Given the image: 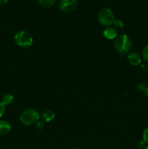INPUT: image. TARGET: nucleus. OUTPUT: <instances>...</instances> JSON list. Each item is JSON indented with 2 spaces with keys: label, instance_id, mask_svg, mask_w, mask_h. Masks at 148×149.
Here are the masks:
<instances>
[{
  "label": "nucleus",
  "instance_id": "f257e3e1",
  "mask_svg": "<svg viewBox=\"0 0 148 149\" xmlns=\"http://www.w3.org/2000/svg\"><path fill=\"white\" fill-rule=\"evenodd\" d=\"M114 45L116 51L118 53H120V55H125L131 49V39L128 35L123 34L116 39Z\"/></svg>",
  "mask_w": 148,
  "mask_h": 149
},
{
  "label": "nucleus",
  "instance_id": "f03ea898",
  "mask_svg": "<svg viewBox=\"0 0 148 149\" xmlns=\"http://www.w3.org/2000/svg\"><path fill=\"white\" fill-rule=\"evenodd\" d=\"M39 113L33 109H28L21 113L20 120L24 125H32L36 124L39 120Z\"/></svg>",
  "mask_w": 148,
  "mask_h": 149
},
{
  "label": "nucleus",
  "instance_id": "7ed1b4c3",
  "mask_svg": "<svg viewBox=\"0 0 148 149\" xmlns=\"http://www.w3.org/2000/svg\"><path fill=\"white\" fill-rule=\"evenodd\" d=\"M15 42L22 48H28L33 44V37L28 32L20 31L15 36Z\"/></svg>",
  "mask_w": 148,
  "mask_h": 149
},
{
  "label": "nucleus",
  "instance_id": "20e7f679",
  "mask_svg": "<svg viewBox=\"0 0 148 149\" xmlns=\"http://www.w3.org/2000/svg\"><path fill=\"white\" fill-rule=\"evenodd\" d=\"M98 20L102 26H110L113 24L115 20L114 15L110 9L103 8L99 12Z\"/></svg>",
  "mask_w": 148,
  "mask_h": 149
},
{
  "label": "nucleus",
  "instance_id": "39448f33",
  "mask_svg": "<svg viewBox=\"0 0 148 149\" xmlns=\"http://www.w3.org/2000/svg\"><path fill=\"white\" fill-rule=\"evenodd\" d=\"M78 5V0H60L59 9L65 13H70L75 10Z\"/></svg>",
  "mask_w": 148,
  "mask_h": 149
},
{
  "label": "nucleus",
  "instance_id": "423d86ee",
  "mask_svg": "<svg viewBox=\"0 0 148 149\" xmlns=\"http://www.w3.org/2000/svg\"><path fill=\"white\" fill-rule=\"evenodd\" d=\"M127 58L129 63L132 65H134V66L139 65V64L142 63V58H141L140 55L136 53V52H130V53L128 55Z\"/></svg>",
  "mask_w": 148,
  "mask_h": 149
},
{
  "label": "nucleus",
  "instance_id": "0eeeda50",
  "mask_svg": "<svg viewBox=\"0 0 148 149\" xmlns=\"http://www.w3.org/2000/svg\"><path fill=\"white\" fill-rule=\"evenodd\" d=\"M12 126L8 122L4 120L0 121V135H6L10 132Z\"/></svg>",
  "mask_w": 148,
  "mask_h": 149
},
{
  "label": "nucleus",
  "instance_id": "6e6552de",
  "mask_svg": "<svg viewBox=\"0 0 148 149\" xmlns=\"http://www.w3.org/2000/svg\"><path fill=\"white\" fill-rule=\"evenodd\" d=\"M104 37L107 38L108 39H113L117 36L118 32L115 29L112 27H108L107 29H104V32H103Z\"/></svg>",
  "mask_w": 148,
  "mask_h": 149
},
{
  "label": "nucleus",
  "instance_id": "1a4fd4ad",
  "mask_svg": "<svg viewBox=\"0 0 148 149\" xmlns=\"http://www.w3.org/2000/svg\"><path fill=\"white\" fill-rule=\"evenodd\" d=\"M55 118V113L52 110H46L42 114V119L44 122H50L53 121Z\"/></svg>",
  "mask_w": 148,
  "mask_h": 149
},
{
  "label": "nucleus",
  "instance_id": "9d476101",
  "mask_svg": "<svg viewBox=\"0 0 148 149\" xmlns=\"http://www.w3.org/2000/svg\"><path fill=\"white\" fill-rule=\"evenodd\" d=\"M13 101H14V97L11 94H5L1 99V102L4 106L11 105L13 103Z\"/></svg>",
  "mask_w": 148,
  "mask_h": 149
},
{
  "label": "nucleus",
  "instance_id": "9b49d317",
  "mask_svg": "<svg viewBox=\"0 0 148 149\" xmlns=\"http://www.w3.org/2000/svg\"><path fill=\"white\" fill-rule=\"evenodd\" d=\"M56 0H38L39 5L44 8H49L55 4Z\"/></svg>",
  "mask_w": 148,
  "mask_h": 149
},
{
  "label": "nucleus",
  "instance_id": "f8f14e48",
  "mask_svg": "<svg viewBox=\"0 0 148 149\" xmlns=\"http://www.w3.org/2000/svg\"><path fill=\"white\" fill-rule=\"evenodd\" d=\"M142 57L146 62H148V45H147L142 49Z\"/></svg>",
  "mask_w": 148,
  "mask_h": 149
},
{
  "label": "nucleus",
  "instance_id": "ddd939ff",
  "mask_svg": "<svg viewBox=\"0 0 148 149\" xmlns=\"http://www.w3.org/2000/svg\"><path fill=\"white\" fill-rule=\"evenodd\" d=\"M113 25L115 26V27L116 29H121V28L123 27V21L120 19H116V20H114L113 22Z\"/></svg>",
  "mask_w": 148,
  "mask_h": 149
},
{
  "label": "nucleus",
  "instance_id": "4468645a",
  "mask_svg": "<svg viewBox=\"0 0 148 149\" xmlns=\"http://www.w3.org/2000/svg\"><path fill=\"white\" fill-rule=\"evenodd\" d=\"M142 138H143V141H145V143L148 144V127H147L144 130L143 134H142Z\"/></svg>",
  "mask_w": 148,
  "mask_h": 149
},
{
  "label": "nucleus",
  "instance_id": "2eb2a0df",
  "mask_svg": "<svg viewBox=\"0 0 148 149\" xmlns=\"http://www.w3.org/2000/svg\"><path fill=\"white\" fill-rule=\"evenodd\" d=\"M147 84H145V83H143V82H140L139 83V84H137V89L139 90H140V91H145L147 90Z\"/></svg>",
  "mask_w": 148,
  "mask_h": 149
},
{
  "label": "nucleus",
  "instance_id": "dca6fc26",
  "mask_svg": "<svg viewBox=\"0 0 148 149\" xmlns=\"http://www.w3.org/2000/svg\"><path fill=\"white\" fill-rule=\"evenodd\" d=\"M36 127L38 130H43L44 127V122H42V121H38L36 123Z\"/></svg>",
  "mask_w": 148,
  "mask_h": 149
},
{
  "label": "nucleus",
  "instance_id": "f3484780",
  "mask_svg": "<svg viewBox=\"0 0 148 149\" xmlns=\"http://www.w3.org/2000/svg\"><path fill=\"white\" fill-rule=\"evenodd\" d=\"M5 112V106L2 103V102H0V118L4 115Z\"/></svg>",
  "mask_w": 148,
  "mask_h": 149
},
{
  "label": "nucleus",
  "instance_id": "a211bd4d",
  "mask_svg": "<svg viewBox=\"0 0 148 149\" xmlns=\"http://www.w3.org/2000/svg\"><path fill=\"white\" fill-rule=\"evenodd\" d=\"M145 144H146V143H145V141H144L143 140H142V141H138V143H137L138 148H139V149L145 148V147L146 146H145Z\"/></svg>",
  "mask_w": 148,
  "mask_h": 149
},
{
  "label": "nucleus",
  "instance_id": "6ab92c4d",
  "mask_svg": "<svg viewBox=\"0 0 148 149\" xmlns=\"http://www.w3.org/2000/svg\"><path fill=\"white\" fill-rule=\"evenodd\" d=\"M9 0H0V7L1 6H4L5 4H7Z\"/></svg>",
  "mask_w": 148,
  "mask_h": 149
},
{
  "label": "nucleus",
  "instance_id": "aec40b11",
  "mask_svg": "<svg viewBox=\"0 0 148 149\" xmlns=\"http://www.w3.org/2000/svg\"><path fill=\"white\" fill-rule=\"evenodd\" d=\"M145 95H146L147 97H148V87H147V90H145Z\"/></svg>",
  "mask_w": 148,
  "mask_h": 149
},
{
  "label": "nucleus",
  "instance_id": "412c9836",
  "mask_svg": "<svg viewBox=\"0 0 148 149\" xmlns=\"http://www.w3.org/2000/svg\"><path fill=\"white\" fill-rule=\"evenodd\" d=\"M144 149H148V145L146 146L145 147V148H144Z\"/></svg>",
  "mask_w": 148,
  "mask_h": 149
},
{
  "label": "nucleus",
  "instance_id": "4be33fe9",
  "mask_svg": "<svg viewBox=\"0 0 148 149\" xmlns=\"http://www.w3.org/2000/svg\"><path fill=\"white\" fill-rule=\"evenodd\" d=\"M73 149H80V148H73Z\"/></svg>",
  "mask_w": 148,
  "mask_h": 149
}]
</instances>
